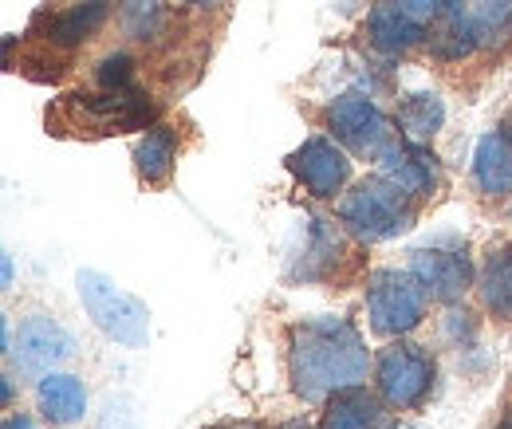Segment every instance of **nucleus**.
Returning a JSON list of instances; mask_svg holds the SVG:
<instances>
[{"label":"nucleus","instance_id":"nucleus-1","mask_svg":"<svg viewBox=\"0 0 512 429\" xmlns=\"http://www.w3.org/2000/svg\"><path fill=\"white\" fill-rule=\"evenodd\" d=\"M288 370L304 402H327L367 378V343L347 319H304L288 339Z\"/></svg>","mask_w":512,"mask_h":429},{"label":"nucleus","instance_id":"nucleus-2","mask_svg":"<svg viewBox=\"0 0 512 429\" xmlns=\"http://www.w3.org/2000/svg\"><path fill=\"white\" fill-rule=\"evenodd\" d=\"M512 40V0H446L442 32L434 52L442 60H461L473 52H493Z\"/></svg>","mask_w":512,"mask_h":429},{"label":"nucleus","instance_id":"nucleus-3","mask_svg":"<svg viewBox=\"0 0 512 429\" xmlns=\"http://www.w3.org/2000/svg\"><path fill=\"white\" fill-rule=\"evenodd\" d=\"M339 221L367 245L390 241L414 225V197L386 174L359 182L339 201Z\"/></svg>","mask_w":512,"mask_h":429},{"label":"nucleus","instance_id":"nucleus-4","mask_svg":"<svg viewBox=\"0 0 512 429\" xmlns=\"http://www.w3.org/2000/svg\"><path fill=\"white\" fill-rule=\"evenodd\" d=\"M75 288H79V300L87 307V315L95 319V327L103 335H111L123 347H146V339H150V311H146L142 300H134L111 276H103L95 268H83L75 276Z\"/></svg>","mask_w":512,"mask_h":429},{"label":"nucleus","instance_id":"nucleus-5","mask_svg":"<svg viewBox=\"0 0 512 429\" xmlns=\"http://www.w3.org/2000/svg\"><path fill=\"white\" fill-rule=\"evenodd\" d=\"M367 315H371V331L375 335H383V339L406 335L426 315V288L418 284L414 272L383 268L367 284Z\"/></svg>","mask_w":512,"mask_h":429},{"label":"nucleus","instance_id":"nucleus-6","mask_svg":"<svg viewBox=\"0 0 512 429\" xmlns=\"http://www.w3.org/2000/svg\"><path fill=\"white\" fill-rule=\"evenodd\" d=\"M67 115L87 134H119V130H146L158 119V107L146 91L123 87V91L67 95Z\"/></svg>","mask_w":512,"mask_h":429},{"label":"nucleus","instance_id":"nucleus-7","mask_svg":"<svg viewBox=\"0 0 512 429\" xmlns=\"http://www.w3.org/2000/svg\"><path fill=\"white\" fill-rule=\"evenodd\" d=\"M375 378H379V390L394 410H414L426 402V394L434 386V359L422 347L398 343V347H386L379 355Z\"/></svg>","mask_w":512,"mask_h":429},{"label":"nucleus","instance_id":"nucleus-8","mask_svg":"<svg viewBox=\"0 0 512 429\" xmlns=\"http://www.w3.org/2000/svg\"><path fill=\"white\" fill-rule=\"evenodd\" d=\"M327 130L355 154L379 158L386 146L394 142V130L386 123V115L367 99V95H339L327 107Z\"/></svg>","mask_w":512,"mask_h":429},{"label":"nucleus","instance_id":"nucleus-9","mask_svg":"<svg viewBox=\"0 0 512 429\" xmlns=\"http://www.w3.org/2000/svg\"><path fill=\"white\" fill-rule=\"evenodd\" d=\"M288 166H292V174L300 178V185H304L312 197H320V201L339 197L343 185L351 182V162H347V154H343L335 142H327V138H308V142L288 158Z\"/></svg>","mask_w":512,"mask_h":429},{"label":"nucleus","instance_id":"nucleus-10","mask_svg":"<svg viewBox=\"0 0 512 429\" xmlns=\"http://www.w3.org/2000/svg\"><path fill=\"white\" fill-rule=\"evenodd\" d=\"M410 272L426 288L430 300L453 304L473 288V260L465 252H442V248H418L410 252Z\"/></svg>","mask_w":512,"mask_h":429},{"label":"nucleus","instance_id":"nucleus-11","mask_svg":"<svg viewBox=\"0 0 512 429\" xmlns=\"http://www.w3.org/2000/svg\"><path fill=\"white\" fill-rule=\"evenodd\" d=\"M16 359L28 374H52V370L71 359L75 343L64 327L48 315H32L20 323V335H16Z\"/></svg>","mask_w":512,"mask_h":429},{"label":"nucleus","instance_id":"nucleus-12","mask_svg":"<svg viewBox=\"0 0 512 429\" xmlns=\"http://www.w3.org/2000/svg\"><path fill=\"white\" fill-rule=\"evenodd\" d=\"M379 162L386 178L402 185L410 197H430L438 189V162L422 142H390Z\"/></svg>","mask_w":512,"mask_h":429},{"label":"nucleus","instance_id":"nucleus-13","mask_svg":"<svg viewBox=\"0 0 512 429\" xmlns=\"http://www.w3.org/2000/svg\"><path fill=\"white\" fill-rule=\"evenodd\" d=\"M111 4L115 0H75V4H64L56 8L52 16H44V40L52 48H79L87 44L107 20H111Z\"/></svg>","mask_w":512,"mask_h":429},{"label":"nucleus","instance_id":"nucleus-14","mask_svg":"<svg viewBox=\"0 0 512 429\" xmlns=\"http://www.w3.org/2000/svg\"><path fill=\"white\" fill-rule=\"evenodd\" d=\"M473 182L485 197H512V126L489 130L473 150Z\"/></svg>","mask_w":512,"mask_h":429},{"label":"nucleus","instance_id":"nucleus-15","mask_svg":"<svg viewBox=\"0 0 512 429\" xmlns=\"http://www.w3.org/2000/svg\"><path fill=\"white\" fill-rule=\"evenodd\" d=\"M367 40L386 56H402V52H410L426 40V28L418 20H410L398 8V0H379L367 16Z\"/></svg>","mask_w":512,"mask_h":429},{"label":"nucleus","instance_id":"nucleus-16","mask_svg":"<svg viewBox=\"0 0 512 429\" xmlns=\"http://www.w3.org/2000/svg\"><path fill=\"white\" fill-rule=\"evenodd\" d=\"M178 162V134L174 126H150L134 146V170L146 185H166Z\"/></svg>","mask_w":512,"mask_h":429},{"label":"nucleus","instance_id":"nucleus-17","mask_svg":"<svg viewBox=\"0 0 512 429\" xmlns=\"http://www.w3.org/2000/svg\"><path fill=\"white\" fill-rule=\"evenodd\" d=\"M379 426H383V410H379V402L363 386L339 390L323 406L320 429H379Z\"/></svg>","mask_w":512,"mask_h":429},{"label":"nucleus","instance_id":"nucleus-18","mask_svg":"<svg viewBox=\"0 0 512 429\" xmlns=\"http://www.w3.org/2000/svg\"><path fill=\"white\" fill-rule=\"evenodd\" d=\"M40 410L48 422L56 426H71L87 414V390L75 374H44L40 378Z\"/></svg>","mask_w":512,"mask_h":429},{"label":"nucleus","instance_id":"nucleus-19","mask_svg":"<svg viewBox=\"0 0 512 429\" xmlns=\"http://www.w3.org/2000/svg\"><path fill=\"white\" fill-rule=\"evenodd\" d=\"M481 304L489 307L493 319L512 323V241L489 252L481 272Z\"/></svg>","mask_w":512,"mask_h":429},{"label":"nucleus","instance_id":"nucleus-20","mask_svg":"<svg viewBox=\"0 0 512 429\" xmlns=\"http://www.w3.org/2000/svg\"><path fill=\"white\" fill-rule=\"evenodd\" d=\"M446 123V107L438 95H410L398 107V130L406 134V142H430Z\"/></svg>","mask_w":512,"mask_h":429},{"label":"nucleus","instance_id":"nucleus-21","mask_svg":"<svg viewBox=\"0 0 512 429\" xmlns=\"http://www.w3.org/2000/svg\"><path fill=\"white\" fill-rule=\"evenodd\" d=\"M119 24L130 40H154L166 24V8H162V0H123Z\"/></svg>","mask_w":512,"mask_h":429},{"label":"nucleus","instance_id":"nucleus-22","mask_svg":"<svg viewBox=\"0 0 512 429\" xmlns=\"http://www.w3.org/2000/svg\"><path fill=\"white\" fill-rule=\"evenodd\" d=\"M95 87L99 91H123V87H134V60L127 52H111L103 56L99 67H95Z\"/></svg>","mask_w":512,"mask_h":429},{"label":"nucleus","instance_id":"nucleus-23","mask_svg":"<svg viewBox=\"0 0 512 429\" xmlns=\"http://www.w3.org/2000/svg\"><path fill=\"white\" fill-rule=\"evenodd\" d=\"M398 8H402L410 20H418L422 28H430V24L446 12V0H398Z\"/></svg>","mask_w":512,"mask_h":429},{"label":"nucleus","instance_id":"nucleus-24","mask_svg":"<svg viewBox=\"0 0 512 429\" xmlns=\"http://www.w3.org/2000/svg\"><path fill=\"white\" fill-rule=\"evenodd\" d=\"M4 429H36L24 414H12V418H4Z\"/></svg>","mask_w":512,"mask_h":429},{"label":"nucleus","instance_id":"nucleus-25","mask_svg":"<svg viewBox=\"0 0 512 429\" xmlns=\"http://www.w3.org/2000/svg\"><path fill=\"white\" fill-rule=\"evenodd\" d=\"M497 429H512V406L501 414V422H497Z\"/></svg>","mask_w":512,"mask_h":429},{"label":"nucleus","instance_id":"nucleus-26","mask_svg":"<svg viewBox=\"0 0 512 429\" xmlns=\"http://www.w3.org/2000/svg\"><path fill=\"white\" fill-rule=\"evenodd\" d=\"M276 429H312V426H304V422H284V426H276Z\"/></svg>","mask_w":512,"mask_h":429},{"label":"nucleus","instance_id":"nucleus-27","mask_svg":"<svg viewBox=\"0 0 512 429\" xmlns=\"http://www.w3.org/2000/svg\"><path fill=\"white\" fill-rule=\"evenodd\" d=\"M190 4H197V8H209V4H217V0H190Z\"/></svg>","mask_w":512,"mask_h":429},{"label":"nucleus","instance_id":"nucleus-28","mask_svg":"<svg viewBox=\"0 0 512 429\" xmlns=\"http://www.w3.org/2000/svg\"><path fill=\"white\" fill-rule=\"evenodd\" d=\"M217 429H256V426H217Z\"/></svg>","mask_w":512,"mask_h":429},{"label":"nucleus","instance_id":"nucleus-29","mask_svg":"<svg viewBox=\"0 0 512 429\" xmlns=\"http://www.w3.org/2000/svg\"><path fill=\"white\" fill-rule=\"evenodd\" d=\"M398 429H410V426H398Z\"/></svg>","mask_w":512,"mask_h":429}]
</instances>
